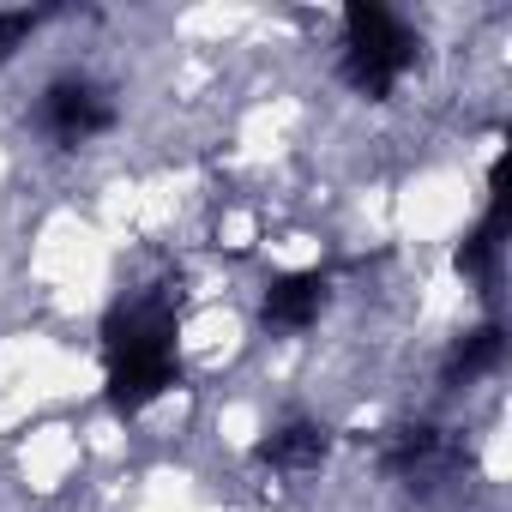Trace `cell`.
I'll use <instances>...</instances> for the list:
<instances>
[{"mask_svg":"<svg viewBox=\"0 0 512 512\" xmlns=\"http://www.w3.org/2000/svg\"><path fill=\"white\" fill-rule=\"evenodd\" d=\"M344 67L362 91H392L398 73L410 67V31L386 13V7H356L350 13V49Z\"/></svg>","mask_w":512,"mask_h":512,"instance_id":"cell-1","label":"cell"},{"mask_svg":"<svg viewBox=\"0 0 512 512\" xmlns=\"http://www.w3.org/2000/svg\"><path fill=\"white\" fill-rule=\"evenodd\" d=\"M43 109H49V127L61 139H91V133L109 127V109H103V97L91 85H55Z\"/></svg>","mask_w":512,"mask_h":512,"instance_id":"cell-2","label":"cell"},{"mask_svg":"<svg viewBox=\"0 0 512 512\" xmlns=\"http://www.w3.org/2000/svg\"><path fill=\"white\" fill-rule=\"evenodd\" d=\"M320 302H326V284L308 272V278H284V284L266 296V314H272L278 326H308V320L320 314Z\"/></svg>","mask_w":512,"mask_h":512,"instance_id":"cell-3","label":"cell"},{"mask_svg":"<svg viewBox=\"0 0 512 512\" xmlns=\"http://www.w3.org/2000/svg\"><path fill=\"white\" fill-rule=\"evenodd\" d=\"M326 452V434L320 428H284L278 440H272V458L278 464H314Z\"/></svg>","mask_w":512,"mask_h":512,"instance_id":"cell-4","label":"cell"},{"mask_svg":"<svg viewBox=\"0 0 512 512\" xmlns=\"http://www.w3.org/2000/svg\"><path fill=\"white\" fill-rule=\"evenodd\" d=\"M25 25H31V19H0V55H7V49L25 37Z\"/></svg>","mask_w":512,"mask_h":512,"instance_id":"cell-5","label":"cell"}]
</instances>
